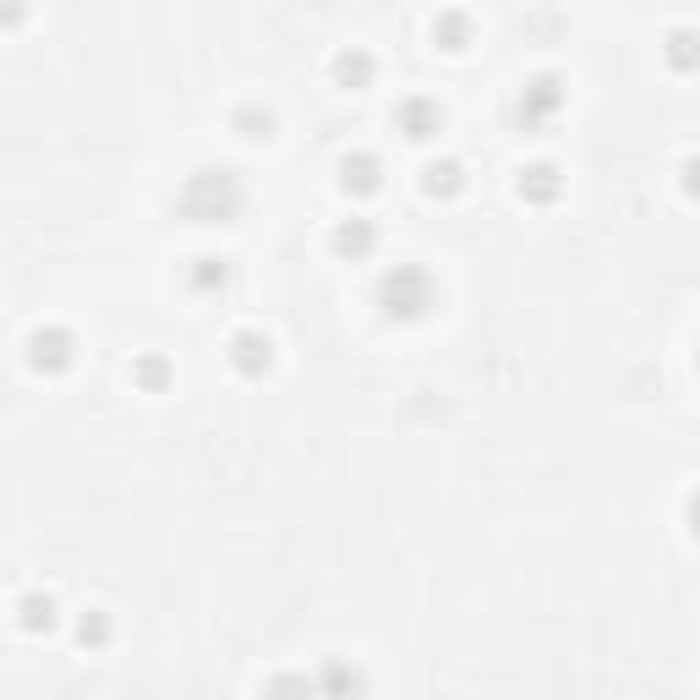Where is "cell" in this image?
Returning a JSON list of instances; mask_svg holds the SVG:
<instances>
[{"label": "cell", "instance_id": "ac0fdd59", "mask_svg": "<svg viewBox=\"0 0 700 700\" xmlns=\"http://www.w3.org/2000/svg\"><path fill=\"white\" fill-rule=\"evenodd\" d=\"M690 520H695V531H700V493H695V504H690Z\"/></svg>", "mask_w": 700, "mask_h": 700}, {"label": "cell", "instance_id": "9a60e30c", "mask_svg": "<svg viewBox=\"0 0 700 700\" xmlns=\"http://www.w3.org/2000/svg\"><path fill=\"white\" fill-rule=\"evenodd\" d=\"M104 635H110V629H104V618H83V640H93V646H104Z\"/></svg>", "mask_w": 700, "mask_h": 700}, {"label": "cell", "instance_id": "9c48e42d", "mask_svg": "<svg viewBox=\"0 0 700 700\" xmlns=\"http://www.w3.org/2000/svg\"><path fill=\"white\" fill-rule=\"evenodd\" d=\"M345 192H378V159L372 154L345 159Z\"/></svg>", "mask_w": 700, "mask_h": 700}, {"label": "cell", "instance_id": "5bb4252c", "mask_svg": "<svg viewBox=\"0 0 700 700\" xmlns=\"http://www.w3.org/2000/svg\"><path fill=\"white\" fill-rule=\"evenodd\" d=\"M433 39H443V50H465V17H443Z\"/></svg>", "mask_w": 700, "mask_h": 700}, {"label": "cell", "instance_id": "8fae6325", "mask_svg": "<svg viewBox=\"0 0 700 700\" xmlns=\"http://www.w3.org/2000/svg\"><path fill=\"white\" fill-rule=\"evenodd\" d=\"M334 72H340V83H345V88H361V83L372 77V61L356 50V55H340V61H334Z\"/></svg>", "mask_w": 700, "mask_h": 700}, {"label": "cell", "instance_id": "5b68a950", "mask_svg": "<svg viewBox=\"0 0 700 700\" xmlns=\"http://www.w3.org/2000/svg\"><path fill=\"white\" fill-rule=\"evenodd\" d=\"M558 104H564V93H558L553 77H542V83H531L525 88V99H520V115L525 121H542V115H553Z\"/></svg>", "mask_w": 700, "mask_h": 700}, {"label": "cell", "instance_id": "4fadbf2b", "mask_svg": "<svg viewBox=\"0 0 700 700\" xmlns=\"http://www.w3.org/2000/svg\"><path fill=\"white\" fill-rule=\"evenodd\" d=\"M668 61L679 66V72L700 61V39H695V33H673V39H668Z\"/></svg>", "mask_w": 700, "mask_h": 700}, {"label": "cell", "instance_id": "277c9868", "mask_svg": "<svg viewBox=\"0 0 700 700\" xmlns=\"http://www.w3.org/2000/svg\"><path fill=\"white\" fill-rule=\"evenodd\" d=\"M230 361H236L241 372H247V378H258V372H268V361H274V345L263 340V334H236V340H230Z\"/></svg>", "mask_w": 700, "mask_h": 700}, {"label": "cell", "instance_id": "6da1fadb", "mask_svg": "<svg viewBox=\"0 0 700 700\" xmlns=\"http://www.w3.org/2000/svg\"><path fill=\"white\" fill-rule=\"evenodd\" d=\"M181 208H186L192 219H203V225H219V219H230V214L241 208L236 175H230V170H203V175H192V186H186Z\"/></svg>", "mask_w": 700, "mask_h": 700}, {"label": "cell", "instance_id": "e0dca14e", "mask_svg": "<svg viewBox=\"0 0 700 700\" xmlns=\"http://www.w3.org/2000/svg\"><path fill=\"white\" fill-rule=\"evenodd\" d=\"M684 175H690L684 186H690V192H700V159H690V165H684Z\"/></svg>", "mask_w": 700, "mask_h": 700}, {"label": "cell", "instance_id": "3957f363", "mask_svg": "<svg viewBox=\"0 0 700 700\" xmlns=\"http://www.w3.org/2000/svg\"><path fill=\"white\" fill-rule=\"evenodd\" d=\"M28 356H33V367H44V372L72 367V334L66 329H39L28 340Z\"/></svg>", "mask_w": 700, "mask_h": 700}, {"label": "cell", "instance_id": "7c38bea8", "mask_svg": "<svg viewBox=\"0 0 700 700\" xmlns=\"http://www.w3.org/2000/svg\"><path fill=\"white\" fill-rule=\"evenodd\" d=\"M55 624V602L50 597H28L22 602V629H50Z\"/></svg>", "mask_w": 700, "mask_h": 700}, {"label": "cell", "instance_id": "7a4b0ae2", "mask_svg": "<svg viewBox=\"0 0 700 700\" xmlns=\"http://www.w3.org/2000/svg\"><path fill=\"white\" fill-rule=\"evenodd\" d=\"M383 312L389 318H422L427 307H433V279L422 274V268H394V274H383Z\"/></svg>", "mask_w": 700, "mask_h": 700}, {"label": "cell", "instance_id": "30bf717a", "mask_svg": "<svg viewBox=\"0 0 700 700\" xmlns=\"http://www.w3.org/2000/svg\"><path fill=\"white\" fill-rule=\"evenodd\" d=\"M465 186V175H460V165L454 159H443V165H427V192L433 197H454Z\"/></svg>", "mask_w": 700, "mask_h": 700}, {"label": "cell", "instance_id": "52a82bcc", "mask_svg": "<svg viewBox=\"0 0 700 700\" xmlns=\"http://www.w3.org/2000/svg\"><path fill=\"white\" fill-rule=\"evenodd\" d=\"M400 126H405V137H433L438 126H443V115H438V104H405L400 110Z\"/></svg>", "mask_w": 700, "mask_h": 700}, {"label": "cell", "instance_id": "ba28073f", "mask_svg": "<svg viewBox=\"0 0 700 700\" xmlns=\"http://www.w3.org/2000/svg\"><path fill=\"white\" fill-rule=\"evenodd\" d=\"M520 192L536 197V203H553V197H558V170L553 165H531L520 175Z\"/></svg>", "mask_w": 700, "mask_h": 700}, {"label": "cell", "instance_id": "8992f818", "mask_svg": "<svg viewBox=\"0 0 700 700\" xmlns=\"http://www.w3.org/2000/svg\"><path fill=\"white\" fill-rule=\"evenodd\" d=\"M372 241H378V230H372L367 219H350V225L334 230V252H350V258H367Z\"/></svg>", "mask_w": 700, "mask_h": 700}, {"label": "cell", "instance_id": "2e32d148", "mask_svg": "<svg viewBox=\"0 0 700 700\" xmlns=\"http://www.w3.org/2000/svg\"><path fill=\"white\" fill-rule=\"evenodd\" d=\"M137 378H143V383H159V378H165V367H159V361H143V367H137Z\"/></svg>", "mask_w": 700, "mask_h": 700}]
</instances>
